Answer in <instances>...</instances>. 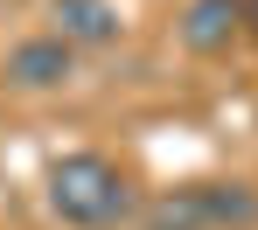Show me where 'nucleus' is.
<instances>
[{
    "label": "nucleus",
    "mask_w": 258,
    "mask_h": 230,
    "mask_svg": "<svg viewBox=\"0 0 258 230\" xmlns=\"http://www.w3.org/2000/svg\"><path fill=\"white\" fill-rule=\"evenodd\" d=\"M244 28H258V0H244Z\"/></svg>",
    "instance_id": "6"
},
{
    "label": "nucleus",
    "mask_w": 258,
    "mask_h": 230,
    "mask_svg": "<svg viewBox=\"0 0 258 230\" xmlns=\"http://www.w3.org/2000/svg\"><path fill=\"white\" fill-rule=\"evenodd\" d=\"M258 223V195L244 182H196L147 209V230H244Z\"/></svg>",
    "instance_id": "2"
},
{
    "label": "nucleus",
    "mask_w": 258,
    "mask_h": 230,
    "mask_svg": "<svg viewBox=\"0 0 258 230\" xmlns=\"http://www.w3.org/2000/svg\"><path fill=\"white\" fill-rule=\"evenodd\" d=\"M244 28V0H188L181 7V49L188 56H223Z\"/></svg>",
    "instance_id": "5"
},
{
    "label": "nucleus",
    "mask_w": 258,
    "mask_h": 230,
    "mask_svg": "<svg viewBox=\"0 0 258 230\" xmlns=\"http://www.w3.org/2000/svg\"><path fill=\"white\" fill-rule=\"evenodd\" d=\"M77 70V49H63L56 35H28L7 49V84L14 91H63Z\"/></svg>",
    "instance_id": "4"
},
{
    "label": "nucleus",
    "mask_w": 258,
    "mask_h": 230,
    "mask_svg": "<svg viewBox=\"0 0 258 230\" xmlns=\"http://www.w3.org/2000/svg\"><path fill=\"white\" fill-rule=\"evenodd\" d=\"M49 209L70 230H112L133 209V182H126V168L105 161V154H63L49 168Z\"/></svg>",
    "instance_id": "1"
},
{
    "label": "nucleus",
    "mask_w": 258,
    "mask_h": 230,
    "mask_svg": "<svg viewBox=\"0 0 258 230\" xmlns=\"http://www.w3.org/2000/svg\"><path fill=\"white\" fill-rule=\"evenodd\" d=\"M49 35L63 49H112L126 35L112 0H49Z\"/></svg>",
    "instance_id": "3"
}]
</instances>
